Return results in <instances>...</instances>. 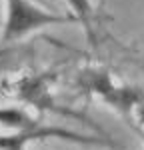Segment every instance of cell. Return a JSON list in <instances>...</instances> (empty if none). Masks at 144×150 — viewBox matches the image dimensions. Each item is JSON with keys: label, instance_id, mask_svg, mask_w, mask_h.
<instances>
[{"label": "cell", "instance_id": "6da1fadb", "mask_svg": "<svg viewBox=\"0 0 144 150\" xmlns=\"http://www.w3.org/2000/svg\"><path fill=\"white\" fill-rule=\"evenodd\" d=\"M78 22L74 14H56L42 6H38L30 0H6V22L2 40L4 42H16L30 32H36L46 26H58V24Z\"/></svg>", "mask_w": 144, "mask_h": 150}, {"label": "cell", "instance_id": "7a4b0ae2", "mask_svg": "<svg viewBox=\"0 0 144 150\" xmlns=\"http://www.w3.org/2000/svg\"><path fill=\"white\" fill-rule=\"evenodd\" d=\"M76 86L82 88L84 92L98 96L102 102L118 110L120 114L128 118L130 110L144 98V92L136 86L128 84H116L112 80L110 72L100 66H86L78 70L76 74Z\"/></svg>", "mask_w": 144, "mask_h": 150}, {"label": "cell", "instance_id": "3957f363", "mask_svg": "<svg viewBox=\"0 0 144 150\" xmlns=\"http://www.w3.org/2000/svg\"><path fill=\"white\" fill-rule=\"evenodd\" d=\"M46 138H60L68 140V142H76V144H90V146H118L116 142L108 138H100V136H84L74 130H66L60 126H36L28 128V130H18L14 134H6L0 136V150H24L30 142L34 140H46Z\"/></svg>", "mask_w": 144, "mask_h": 150}, {"label": "cell", "instance_id": "277c9868", "mask_svg": "<svg viewBox=\"0 0 144 150\" xmlns=\"http://www.w3.org/2000/svg\"><path fill=\"white\" fill-rule=\"evenodd\" d=\"M52 74V72H50ZM48 72L44 74H32V76H26L16 84V90H18V96L20 100L32 104L36 108H50L54 112H62L60 108H56V104L52 102L50 98V92H48V82L52 80ZM64 114V112H62Z\"/></svg>", "mask_w": 144, "mask_h": 150}, {"label": "cell", "instance_id": "5b68a950", "mask_svg": "<svg viewBox=\"0 0 144 150\" xmlns=\"http://www.w3.org/2000/svg\"><path fill=\"white\" fill-rule=\"evenodd\" d=\"M38 124L32 114H28L20 106H8V108H0V126L8 128V130H28Z\"/></svg>", "mask_w": 144, "mask_h": 150}, {"label": "cell", "instance_id": "8992f818", "mask_svg": "<svg viewBox=\"0 0 144 150\" xmlns=\"http://www.w3.org/2000/svg\"><path fill=\"white\" fill-rule=\"evenodd\" d=\"M72 8V14L76 16L78 22L84 24L88 34L92 36V2L90 0H66Z\"/></svg>", "mask_w": 144, "mask_h": 150}, {"label": "cell", "instance_id": "52a82bcc", "mask_svg": "<svg viewBox=\"0 0 144 150\" xmlns=\"http://www.w3.org/2000/svg\"><path fill=\"white\" fill-rule=\"evenodd\" d=\"M128 120H134L132 124L136 126V130H138V132H144V98L130 110Z\"/></svg>", "mask_w": 144, "mask_h": 150}, {"label": "cell", "instance_id": "ba28073f", "mask_svg": "<svg viewBox=\"0 0 144 150\" xmlns=\"http://www.w3.org/2000/svg\"><path fill=\"white\" fill-rule=\"evenodd\" d=\"M12 56H14V50H12V48H4V50H0V68L8 66V62H10Z\"/></svg>", "mask_w": 144, "mask_h": 150}, {"label": "cell", "instance_id": "9c48e42d", "mask_svg": "<svg viewBox=\"0 0 144 150\" xmlns=\"http://www.w3.org/2000/svg\"><path fill=\"white\" fill-rule=\"evenodd\" d=\"M104 2H106V0H100V4H104Z\"/></svg>", "mask_w": 144, "mask_h": 150}]
</instances>
